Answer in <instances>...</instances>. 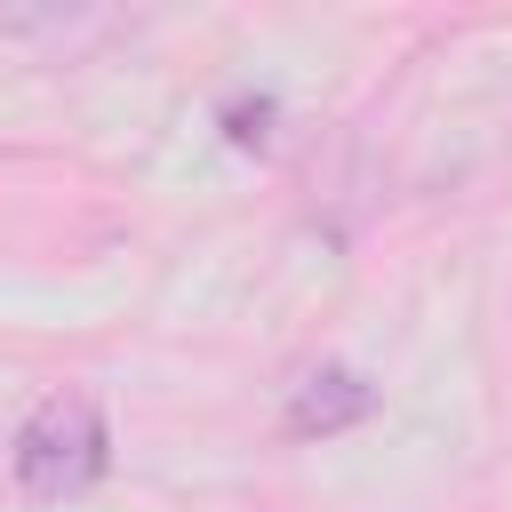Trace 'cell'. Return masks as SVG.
<instances>
[{
	"label": "cell",
	"mask_w": 512,
	"mask_h": 512,
	"mask_svg": "<svg viewBox=\"0 0 512 512\" xmlns=\"http://www.w3.org/2000/svg\"><path fill=\"white\" fill-rule=\"evenodd\" d=\"M376 408V392H368V376L360 368H312L304 384H296V400H288V432H344V424H360Z\"/></svg>",
	"instance_id": "7a4b0ae2"
},
{
	"label": "cell",
	"mask_w": 512,
	"mask_h": 512,
	"mask_svg": "<svg viewBox=\"0 0 512 512\" xmlns=\"http://www.w3.org/2000/svg\"><path fill=\"white\" fill-rule=\"evenodd\" d=\"M16 488L32 504H64V496H88L112 464V432H104V408L88 392H48L24 424H16Z\"/></svg>",
	"instance_id": "6da1fadb"
}]
</instances>
